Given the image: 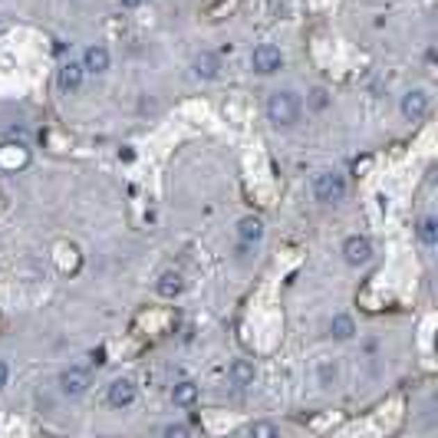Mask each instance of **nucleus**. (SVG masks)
I'll return each instance as SVG.
<instances>
[{
  "mask_svg": "<svg viewBox=\"0 0 438 438\" xmlns=\"http://www.w3.org/2000/svg\"><path fill=\"white\" fill-rule=\"evenodd\" d=\"M300 96L297 92H290V89H284V92H274L270 99H267V119L277 125V129H287V125H293L297 119H300Z\"/></svg>",
  "mask_w": 438,
  "mask_h": 438,
  "instance_id": "nucleus-1",
  "label": "nucleus"
},
{
  "mask_svg": "<svg viewBox=\"0 0 438 438\" xmlns=\"http://www.w3.org/2000/svg\"><path fill=\"white\" fill-rule=\"evenodd\" d=\"M313 195L323 204H339V201L346 198V178L339 175V172H320V175L313 178Z\"/></svg>",
  "mask_w": 438,
  "mask_h": 438,
  "instance_id": "nucleus-2",
  "label": "nucleus"
},
{
  "mask_svg": "<svg viewBox=\"0 0 438 438\" xmlns=\"http://www.w3.org/2000/svg\"><path fill=\"white\" fill-rule=\"evenodd\" d=\"M250 66H254V73L270 76L284 66V53L274 43H261V47H254V53H250Z\"/></svg>",
  "mask_w": 438,
  "mask_h": 438,
  "instance_id": "nucleus-3",
  "label": "nucleus"
},
{
  "mask_svg": "<svg viewBox=\"0 0 438 438\" xmlns=\"http://www.w3.org/2000/svg\"><path fill=\"white\" fill-rule=\"evenodd\" d=\"M343 257L350 267H363V263L373 261V244L369 238H359V234H352V238L343 241Z\"/></svg>",
  "mask_w": 438,
  "mask_h": 438,
  "instance_id": "nucleus-4",
  "label": "nucleus"
},
{
  "mask_svg": "<svg viewBox=\"0 0 438 438\" xmlns=\"http://www.w3.org/2000/svg\"><path fill=\"white\" fill-rule=\"evenodd\" d=\"M428 92L425 89H412V92H405L402 96V115L409 119V122H419V119H425L428 115Z\"/></svg>",
  "mask_w": 438,
  "mask_h": 438,
  "instance_id": "nucleus-5",
  "label": "nucleus"
},
{
  "mask_svg": "<svg viewBox=\"0 0 438 438\" xmlns=\"http://www.w3.org/2000/svg\"><path fill=\"white\" fill-rule=\"evenodd\" d=\"M83 76H86V70H83V63H63L60 73H56V86L63 89V92H79L83 89Z\"/></svg>",
  "mask_w": 438,
  "mask_h": 438,
  "instance_id": "nucleus-6",
  "label": "nucleus"
},
{
  "mask_svg": "<svg viewBox=\"0 0 438 438\" xmlns=\"http://www.w3.org/2000/svg\"><path fill=\"white\" fill-rule=\"evenodd\" d=\"M60 389L63 396H86L89 389V373L86 369H66V373H60Z\"/></svg>",
  "mask_w": 438,
  "mask_h": 438,
  "instance_id": "nucleus-7",
  "label": "nucleus"
},
{
  "mask_svg": "<svg viewBox=\"0 0 438 438\" xmlns=\"http://www.w3.org/2000/svg\"><path fill=\"white\" fill-rule=\"evenodd\" d=\"M136 402V382L132 379H115L109 386V405L113 409H129Z\"/></svg>",
  "mask_w": 438,
  "mask_h": 438,
  "instance_id": "nucleus-8",
  "label": "nucleus"
},
{
  "mask_svg": "<svg viewBox=\"0 0 438 438\" xmlns=\"http://www.w3.org/2000/svg\"><path fill=\"white\" fill-rule=\"evenodd\" d=\"M109 50L106 47H89L86 53H83V70L86 73H106L109 70Z\"/></svg>",
  "mask_w": 438,
  "mask_h": 438,
  "instance_id": "nucleus-9",
  "label": "nucleus"
},
{
  "mask_svg": "<svg viewBox=\"0 0 438 438\" xmlns=\"http://www.w3.org/2000/svg\"><path fill=\"white\" fill-rule=\"evenodd\" d=\"M218 73H221V63H218L214 53H201L195 60V76L198 79H218Z\"/></svg>",
  "mask_w": 438,
  "mask_h": 438,
  "instance_id": "nucleus-10",
  "label": "nucleus"
},
{
  "mask_svg": "<svg viewBox=\"0 0 438 438\" xmlns=\"http://www.w3.org/2000/svg\"><path fill=\"white\" fill-rule=\"evenodd\" d=\"M181 287H185V284H181V274H175V270H165V274L159 277V284H155V290H159L162 297H168V300H172V297H178V293H181Z\"/></svg>",
  "mask_w": 438,
  "mask_h": 438,
  "instance_id": "nucleus-11",
  "label": "nucleus"
},
{
  "mask_svg": "<svg viewBox=\"0 0 438 438\" xmlns=\"http://www.w3.org/2000/svg\"><path fill=\"white\" fill-rule=\"evenodd\" d=\"M238 234H241V244H257V241L263 238L261 218H244L238 225Z\"/></svg>",
  "mask_w": 438,
  "mask_h": 438,
  "instance_id": "nucleus-12",
  "label": "nucleus"
},
{
  "mask_svg": "<svg viewBox=\"0 0 438 438\" xmlns=\"http://www.w3.org/2000/svg\"><path fill=\"white\" fill-rule=\"evenodd\" d=\"M227 375H231L234 386H250V382H254V366H250L248 359H234L231 369H227Z\"/></svg>",
  "mask_w": 438,
  "mask_h": 438,
  "instance_id": "nucleus-13",
  "label": "nucleus"
},
{
  "mask_svg": "<svg viewBox=\"0 0 438 438\" xmlns=\"http://www.w3.org/2000/svg\"><path fill=\"white\" fill-rule=\"evenodd\" d=\"M195 399H198V386H195V382H188V379L172 389V402H175V405H191Z\"/></svg>",
  "mask_w": 438,
  "mask_h": 438,
  "instance_id": "nucleus-14",
  "label": "nucleus"
},
{
  "mask_svg": "<svg viewBox=\"0 0 438 438\" xmlns=\"http://www.w3.org/2000/svg\"><path fill=\"white\" fill-rule=\"evenodd\" d=\"M330 333H333L336 339H352L356 326H352V320L346 316V313H339V316H333V323H330Z\"/></svg>",
  "mask_w": 438,
  "mask_h": 438,
  "instance_id": "nucleus-15",
  "label": "nucleus"
},
{
  "mask_svg": "<svg viewBox=\"0 0 438 438\" xmlns=\"http://www.w3.org/2000/svg\"><path fill=\"white\" fill-rule=\"evenodd\" d=\"M419 238L425 241V244H435V238H438L435 218H422V225H419Z\"/></svg>",
  "mask_w": 438,
  "mask_h": 438,
  "instance_id": "nucleus-16",
  "label": "nucleus"
},
{
  "mask_svg": "<svg viewBox=\"0 0 438 438\" xmlns=\"http://www.w3.org/2000/svg\"><path fill=\"white\" fill-rule=\"evenodd\" d=\"M250 435H263V438H277V428L274 425H267V422H261V425H250L248 428Z\"/></svg>",
  "mask_w": 438,
  "mask_h": 438,
  "instance_id": "nucleus-17",
  "label": "nucleus"
},
{
  "mask_svg": "<svg viewBox=\"0 0 438 438\" xmlns=\"http://www.w3.org/2000/svg\"><path fill=\"white\" fill-rule=\"evenodd\" d=\"M165 435L168 438H188L191 435V428L188 425H165Z\"/></svg>",
  "mask_w": 438,
  "mask_h": 438,
  "instance_id": "nucleus-18",
  "label": "nucleus"
},
{
  "mask_svg": "<svg viewBox=\"0 0 438 438\" xmlns=\"http://www.w3.org/2000/svg\"><path fill=\"white\" fill-rule=\"evenodd\" d=\"M310 96H313V109H323V106H326V92H323V89H313V92H310Z\"/></svg>",
  "mask_w": 438,
  "mask_h": 438,
  "instance_id": "nucleus-19",
  "label": "nucleus"
},
{
  "mask_svg": "<svg viewBox=\"0 0 438 438\" xmlns=\"http://www.w3.org/2000/svg\"><path fill=\"white\" fill-rule=\"evenodd\" d=\"M330 375H336V369H330V366H323V369H320V379H323V386L330 382Z\"/></svg>",
  "mask_w": 438,
  "mask_h": 438,
  "instance_id": "nucleus-20",
  "label": "nucleus"
},
{
  "mask_svg": "<svg viewBox=\"0 0 438 438\" xmlns=\"http://www.w3.org/2000/svg\"><path fill=\"white\" fill-rule=\"evenodd\" d=\"M7 375H10V373H7V363H0V389L7 386Z\"/></svg>",
  "mask_w": 438,
  "mask_h": 438,
  "instance_id": "nucleus-21",
  "label": "nucleus"
},
{
  "mask_svg": "<svg viewBox=\"0 0 438 438\" xmlns=\"http://www.w3.org/2000/svg\"><path fill=\"white\" fill-rule=\"evenodd\" d=\"M142 0H122V7H138Z\"/></svg>",
  "mask_w": 438,
  "mask_h": 438,
  "instance_id": "nucleus-22",
  "label": "nucleus"
}]
</instances>
